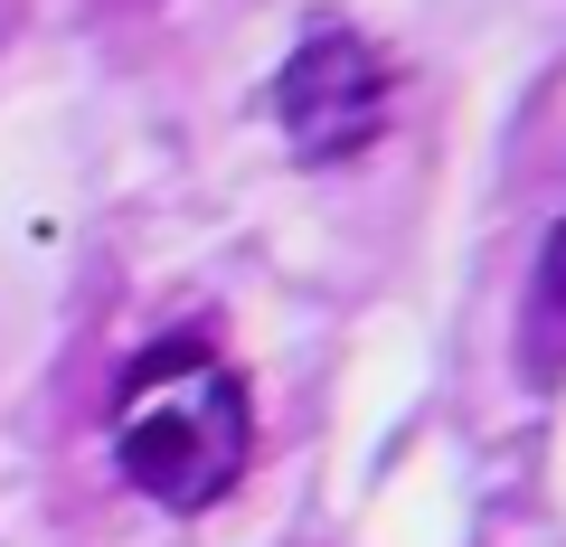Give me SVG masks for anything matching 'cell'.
Instances as JSON below:
<instances>
[{
    "label": "cell",
    "instance_id": "2",
    "mask_svg": "<svg viewBox=\"0 0 566 547\" xmlns=\"http://www.w3.org/2000/svg\"><path fill=\"white\" fill-rule=\"evenodd\" d=\"M274 114L303 161H349L387 123V57L359 29H312L274 76Z\"/></svg>",
    "mask_w": 566,
    "mask_h": 547
},
{
    "label": "cell",
    "instance_id": "1",
    "mask_svg": "<svg viewBox=\"0 0 566 547\" xmlns=\"http://www.w3.org/2000/svg\"><path fill=\"white\" fill-rule=\"evenodd\" d=\"M114 463L142 501L208 509L245 472V387L208 340H151L114 387Z\"/></svg>",
    "mask_w": 566,
    "mask_h": 547
},
{
    "label": "cell",
    "instance_id": "3",
    "mask_svg": "<svg viewBox=\"0 0 566 547\" xmlns=\"http://www.w3.org/2000/svg\"><path fill=\"white\" fill-rule=\"evenodd\" d=\"M538 284H547V303L566 312V218H557V236H547V274H538Z\"/></svg>",
    "mask_w": 566,
    "mask_h": 547
}]
</instances>
